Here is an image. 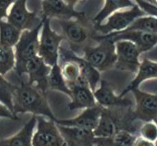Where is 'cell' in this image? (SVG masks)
<instances>
[{"instance_id":"cell-1","label":"cell","mask_w":157,"mask_h":146,"mask_svg":"<svg viewBox=\"0 0 157 146\" xmlns=\"http://www.w3.org/2000/svg\"><path fill=\"white\" fill-rule=\"evenodd\" d=\"M13 113H31L36 116H41L56 121L53 112L49 105L46 93L27 82H20L16 85L13 96Z\"/></svg>"},{"instance_id":"cell-2","label":"cell","mask_w":157,"mask_h":146,"mask_svg":"<svg viewBox=\"0 0 157 146\" xmlns=\"http://www.w3.org/2000/svg\"><path fill=\"white\" fill-rule=\"evenodd\" d=\"M99 44L93 46L86 45L82 50L86 59L99 72L105 71L115 66L116 62V51L115 42L109 38L96 39Z\"/></svg>"},{"instance_id":"cell-3","label":"cell","mask_w":157,"mask_h":146,"mask_svg":"<svg viewBox=\"0 0 157 146\" xmlns=\"http://www.w3.org/2000/svg\"><path fill=\"white\" fill-rule=\"evenodd\" d=\"M43 27L41 28L38 56L49 67L59 64V50L64 36L52 30L50 19L42 17Z\"/></svg>"},{"instance_id":"cell-4","label":"cell","mask_w":157,"mask_h":146,"mask_svg":"<svg viewBox=\"0 0 157 146\" xmlns=\"http://www.w3.org/2000/svg\"><path fill=\"white\" fill-rule=\"evenodd\" d=\"M14 69L20 78L27 75L29 84L34 86L42 92L46 93L49 90L48 77L51 67L44 63L40 57H33L22 64L15 66Z\"/></svg>"},{"instance_id":"cell-5","label":"cell","mask_w":157,"mask_h":146,"mask_svg":"<svg viewBox=\"0 0 157 146\" xmlns=\"http://www.w3.org/2000/svg\"><path fill=\"white\" fill-rule=\"evenodd\" d=\"M145 15V13L136 4L133 7L120 10L110 15L102 24L94 27V29L97 34L100 35L120 32L127 29L138 17Z\"/></svg>"},{"instance_id":"cell-6","label":"cell","mask_w":157,"mask_h":146,"mask_svg":"<svg viewBox=\"0 0 157 146\" xmlns=\"http://www.w3.org/2000/svg\"><path fill=\"white\" fill-rule=\"evenodd\" d=\"M61 27L63 35L68 42L70 49L75 53L82 51L86 45H88L90 39L95 35L82 23L83 21L77 20H57Z\"/></svg>"},{"instance_id":"cell-7","label":"cell","mask_w":157,"mask_h":146,"mask_svg":"<svg viewBox=\"0 0 157 146\" xmlns=\"http://www.w3.org/2000/svg\"><path fill=\"white\" fill-rule=\"evenodd\" d=\"M32 146H66L56 121L44 116H36Z\"/></svg>"},{"instance_id":"cell-8","label":"cell","mask_w":157,"mask_h":146,"mask_svg":"<svg viewBox=\"0 0 157 146\" xmlns=\"http://www.w3.org/2000/svg\"><path fill=\"white\" fill-rule=\"evenodd\" d=\"M78 1L63 0H44L41 2L42 17L48 19L55 18L57 20H69L76 19L85 21V13L75 9V5Z\"/></svg>"},{"instance_id":"cell-9","label":"cell","mask_w":157,"mask_h":146,"mask_svg":"<svg viewBox=\"0 0 157 146\" xmlns=\"http://www.w3.org/2000/svg\"><path fill=\"white\" fill-rule=\"evenodd\" d=\"M42 27L43 20L40 24L33 29L22 31L20 40L14 47L16 59L15 66L22 64L33 57L38 56Z\"/></svg>"},{"instance_id":"cell-10","label":"cell","mask_w":157,"mask_h":146,"mask_svg":"<svg viewBox=\"0 0 157 146\" xmlns=\"http://www.w3.org/2000/svg\"><path fill=\"white\" fill-rule=\"evenodd\" d=\"M100 38H109L116 42L117 41L127 40L132 42L137 46L140 54L143 52H147L157 46V34L143 32L140 31H122L120 32L112 33L106 35L95 34L93 40Z\"/></svg>"},{"instance_id":"cell-11","label":"cell","mask_w":157,"mask_h":146,"mask_svg":"<svg viewBox=\"0 0 157 146\" xmlns=\"http://www.w3.org/2000/svg\"><path fill=\"white\" fill-rule=\"evenodd\" d=\"M26 0H15L10 8L6 22L21 31L31 30L42 22L37 13L28 10Z\"/></svg>"},{"instance_id":"cell-12","label":"cell","mask_w":157,"mask_h":146,"mask_svg":"<svg viewBox=\"0 0 157 146\" xmlns=\"http://www.w3.org/2000/svg\"><path fill=\"white\" fill-rule=\"evenodd\" d=\"M115 46L117 56L115 68L122 71L137 73L140 64V53L137 46L127 40L117 41Z\"/></svg>"},{"instance_id":"cell-13","label":"cell","mask_w":157,"mask_h":146,"mask_svg":"<svg viewBox=\"0 0 157 146\" xmlns=\"http://www.w3.org/2000/svg\"><path fill=\"white\" fill-rule=\"evenodd\" d=\"M67 87L71 92V101L67 105L70 110L85 109L98 105L88 80L82 75L77 82Z\"/></svg>"},{"instance_id":"cell-14","label":"cell","mask_w":157,"mask_h":146,"mask_svg":"<svg viewBox=\"0 0 157 146\" xmlns=\"http://www.w3.org/2000/svg\"><path fill=\"white\" fill-rule=\"evenodd\" d=\"M135 98L133 114L140 122L154 121L157 119V94L144 92L138 89L132 91Z\"/></svg>"},{"instance_id":"cell-15","label":"cell","mask_w":157,"mask_h":146,"mask_svg":"<svg viewBox=\"0 0 157 146\" xmlns=\"http://www.w3.org/2000/svg\"><path fill=\"white\" fill-rule=\"evenodd\" d=\"M59 57H61L63 63L65 62H72L77 64L80 69L81 74L88 80L91 90L93 92H95L101 81V74L98 70L93 67L83 57L78 56L71 49L64 46L60 47Z\"/></svg>"},{"instance_id":"cell-16","label":"cell","mask_w":157,"mask_h":146,"mask_svg":"<svg viewBox=\"0 0 157 146\" xmlns=\"http://www.w3.org/2000/svg\"><path fill=\"white\" fill-rule=\"evenodd\" d=\"M93 94L97 104L104 108H132L133 105L130 99L116 95L111 84L105 80H101Z\"/></svg>"},{"instance_id":"cell-17","label":"cell","mask_w":157,"mask_h":146,"mask_svg":"<svg viewBox=\"0 0 157 146\" xmlns=\"http://www.w3.org/2000/svg\"><path fill=\"white\" fill-rule=\"evenodd\" d=\"M103 108L97 105L93 108L83 109V111L75 118L56 120V123L63 126L75 127L78 128L93 130L95 129L100 119Z\"/></svg>"},{"instance_id":"cell-18","label":"cell","mask_w":157,"mask_h":146,"mask_svg":"<svg viewBox=\"0 0 157 146\" xmlns=\"http://www.w3.org/2000/svg\"><path fill=\"white\" fill-rule=\"evenodd\" d=\"M66 146H93L96 138L91 130L75 127L63 126L57 124Z\"/></svg>"},{"instance_id":"cell-19","label":"cell","mask_w":157,"mask_h":146,"mask_svg":"<svg viewBox=\"0 0 157 146\" xmlns=\"http://www.w3.org/2000/svg\"><path fill=\"white\" fill-rule=\"evenodd\" d=\"M36 126V116L32 115L29 121L16 134L0 141V146H32L33 135Z\"/></svg>"},{"instance_id":"cell-20","label":"cell","mask_w":157,"mask_h":146,"mask_svg":"<svg viewBox=\"0 0 157 146\" xmlns=\"http://www.w3.org/2000/svg\"><path fill=\"white\" fill-rule=\"evenodd\" d=\"M153 78H157V62L151 61L147 58H143L140 62L136 77L127 85L120 96L121 97H124L127 93L136 89H138L139 85L145 80Z\"/></svg>"},{"instance_id":"cell-21","label":"cell","mask_w":157,"mask_h":146,"mask_svg":"<svg viewBox=\"0 0 157 146\" xmlns=\"http://www.w3.org/2000/svg\"><path fill=\"white\" fill-rule=\"evenodd\" d=\"M120 131L111 110L104 108L93 134L97 139H110Z\"/></svg>"},{"instance_id":"cell-22","label":"cell","mask_w":157,"mask_h":146,"mask_svg":"<svg viewBox=\"0 0 157 146\" xmlns=\"http://www.w3.org/2000/svg\"><path fill=\"white\" fill-rule=\"evenodd\" d=\"M136 4L130 0H106L103 6L96 16L93 18L94 27L100 25L110 15L120 10L133 7Z\"/></svg>"},{"instance_id":"cell-23","label":"cell","mask_w":157,"mask_h":146,"mask_svg":"<svg viewBox=\"0 0 157 146\" xmlns=\"http://www.w3.org/2000/svg\"><path fill=\"white\" fill-rule=\"evenodd\" d=\"M22 31L6 21L0 22V44L15 47L20 40Z\"/></svg>"},{"instance_id":"cell-24","label":"cell","mask_w":157,"mask_h":146,"mask_svg":"<svg viewBox=\"0 0 157 146\" xmlns=\"http://www.w3.org/2000/svg\"><path fill=\"white\" fill-rule=\"evenodd\" d=\"M138 136L125 130H120L110 139H97L95 145L98 146H133Z\"/></svg>"},{"instance_id":"cell-25","label":"cell","mask_w":157,"mask_h":146,"mask_svg":"<svg viewBox=\"0 0 157 146\" xmlns=\"http://www.w3.org/2000/svg\"><path fill=\"white\" fill-rule=\"evenodd\" d=\"M48 87L49 89L59 91L64 93L68 96H71V92L67 85V83L62 74L61 65L55 64L51 67V71L48 77Z\"/></svg>"},{"instance_id":"cell-26","label":"cell","mask_w":157,"mask_h":146,"mask_svg":"<svg viewBox=\"0 0 157 146\" xmlns=\"http://www.w3.org/2000/svg\"><path fill=\"white\" fill-rule=\"evenodd\" d=\"M15 64L16 59L14 48L0 44V75L4 77L15 69Z\"/></svg>"},{"instance_id":"cell-27","label":"cell","mask_w":157,"mask_h":146,"mask_svg":"<svg viewBox=\"0 0 157 146\" xmlns=\"http://www.w3.org/2000/svg\"><path fill=\"white\" fill-rule=\"evenodd\" d=\"M16 85L0 75V103L7 107L13 113V96ZM14 114V113H13Z\"/></svg>"},{"instance_id":"cell-28","label":"cell","mask_w":157,"mask_h":146,"mask_svg":"<svg viewBox=\"0 0 157 146\" xmlns=\"http://www.w3.org/2000/svg\"><path fill=\"white\" fill-rule=\"evenodd\" d=\"M124 31H140L157 34V18L148 15L138 17Z\"/></svg>"},{"instance_id":"cell-29","label":"cell","mask_w":157,"mask_h":146,"mask_svg":"<svg viewBox=\"0 0 157 146\" xmlns=\"http://www.w3.org/2000/svg\"><path fill=\"white\" fill-rule=\"evenodd\" d=\"M61 70L67 85L74 84L82 75L77 64L72 62H63Z\"/></svg>"},{"instance_id":"cell-30","label":"cell","mask_w":157,"mask_h":146,"mask_svg":"<svg viewBox=\"0 0 157 146\" xmlns=\"http://www.w3.org/2000/svg\"><path fill=\"white\" fill-rule=\"evenodd\" d=\"M138 136L151 142L156 143L157 141V124L156 122H143L138 130Z\"/></svg>"},{"instance_id":"cell-31","label":"cell","mask_w":157,"mask_h":146,"mask_svg":"<svg viewBox=\"0 0 157 146\" xmlns=\"http://www.w3.org/2000/svg\"><path fill=\"white\" fill-rule=\"evenodd\" d=\"M134 2L146 15L157 18V3H151V1L143 0H135Z\"/></svg>"},{"instance_id":"cell-32","label":"cell","mask_w":157,"mask_h":146,"mask_svg":"<svg viewBox=\"0 0 157 146\" xmlns=\"http://www.w3.org/2000/svg\"><path fill=\"white\" fill-rule=\"evenodd\" d=\"M15 0H0V22L7 18L10 8Z\"/></svg>"},{"instance_id":"cell-33","label":"cell","mask_w":157,"mask_h":146,"mask_svg":"<svg viewBox=\"0 0 157 146\" xmlns=\"http://www.w3.org/2000/svg\"><path fill=\"white\" fill-rule=\"evenodd\" d=\"M0 118L13 120V121H17L19 119L7 107L1 103H0Z\"/></svg>"},{"instance_id":"cell-34","label":"cell","mask_w":157,"mask_h":146,"mask_svg":"<svg viewBox=\"0 0 157 146\" xmlns=\"http://www.w3.org/2000/svg\"><path fill=\"white\" fill-rule=\"evenodd\" d=\"M133 146H156L155 143L151 142L139 136L136 137L133 143Z\"/></svg>"},{"instance_id":"cell-35","label":"cell","mask_w":157,"mask_h":146,"mask_svg":"<svg viewBox=\"0 0 157 146\" xmlns=\"http://www.w3.org/2000/svg\"><path fill=\"white\" fill-rule=\"evenodd\" d=\"M154 121H155V122H156V123L157 124V119H156ZM155 145H156V146H157V141H156V142L155 143Z\"/></svg>"},{"instance_id":"cell-36","label":"cell","mask_w":157,"mask_h":146,"mask_svg":"<svg viewBox=\"0 0 157 146\" xmlns=\"http://www.w3.org/2000/svg\"><path fill=\"white\" fill-rule=\"evenodd\" d=\"M93 146H98V145H93Z\"/></svg>"}]
</instances>
